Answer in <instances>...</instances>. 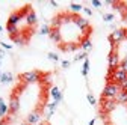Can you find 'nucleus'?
Returning <instances> with one entry per match:
<instances>
[{
	"mask_svg": "<svg viewBox=\"0 0 127 125\" xmlns=\"http://www.w3.org/2000/svg\"><path fill=\"white\" fill-rule=\"evenodd\" d=\"M120 66V57L117 51H110L109 53V71H115Z\"/></svg>",
	"mask_w": 127,
	"mask_h": 125,
	"instance_id": "nucleus-6",
	"label": "nucleus"
},
{
	"mask_svg": "<svg viewBox=\"0 0 127 125\" xmlns=\"http://www.w3.org/2000/svg\"><path fill=\"white\" fill-rule=\"evenodd\" d=\"M94 124H95V119H91L89 121V125H94Z\"/></svg>",
	"mask_w": 127,
	"mask_h": 125,
	"instance_id": "nucleus-38",
	"label": "nucleus"
},
{
	"mask_svg": "<svg viewBox=\"0 0 127 125\" xmlns=\"http://www.w3.org/2000/svg\"><path fill=\"white\" fill-rule=\"evenodd\" d=\"M8 112H9V105H6L5 100L0 98V118L6 116V113H8Z\"/></svg>",
	"mask_w": 127,
	"mask_h": 125,
	"instance_id": "nucleus-16",
	"label": "nucleus"
},
{
	"mask_svg": "<svg viewBox=\"0 0 127 125\" xmlns=\"http://www.w3.org/2000/svg\"><path fill=\"white\" fill-rule=\"evenodd\" d=\"M70 65H71V63H70V62H68V60H64V62H62V65H61V66H62L64 69H67V68H70Z\"/></svg>",
	"mask_w": 127,
	"mask_h": 125,
	"instance_id": "nucleus-32",
	"label": "nucleus"
},
{
	"mask_svg": "<svg viewBox=\"0 0 127 125\" xmlns=\"http://www.w3.org/2000/svg\"><path fill=\"white\" fill-rule=\"evenodd\" d=\"M115 101L121 104H127V90H120L118 95L115 97Z\"/></svg>",
	"mask_w": 127,
	"mask_h": 125,
	"instance_id": "nucleus-14",
	"label": "nucleus"
},
{
	"mask_svg": "<svg viewBox=\"0 0 127 125\" xmlns=\"http://www.w3.org/2000/svg\"><path fill=\"white\" fill-rule=\"evenodd\" d=\"M2 30H3V27H2V24H0V32H2Z\"/></svg>",
	"mask_w": 127,
	"mask_h": 125,
	"instance_id": "nucleus-42",
	"label": "nucleus"
},
{
	"mask_svg": "<svg viewBox=\"0 0 127 125\" xmlns=\"http://www.w3.org/2000/svg\"><path fill=\"white\" fill-rule=\"evenodd\" d=\"M77 48V45L74 42H68L67 45H64V50H67V51H74Z\"/></svg>",
	"mask_w": 127,
	"mask_h": 125,
	"instance_id": "nucleus-23",
	"label": "nucleus"
},
{
	"mask_svg": "<svg viewBox=\"0 0 127 125\" xmlns=\"http://www.w3.org/2000/svg\"><path fill=\"white\" fill-rule=\"evenodd\" d=\"M120 68H123L124 71H127V57H126V59L121 62V63H120Z\"/></svg>",
	"mask_w": 127,
	"mask_h": 125,
	"instance_id": "nucleus-30",
	"label": "nucleus"
},
{
	"mask_svg": "<svg viewBox=\"0 0 127 125\" xmlns=\"http://www.w3.org/2000/svg\"><path fill=\"white\" fill-rule=\"evenodd\" d=\"M24 18H26V23H27L29 26H35V24L38 23V17H36V14H35L33 11H29V12L24 15Z\"/></svg>",
	"mask_w": 127,
	"mask_h": 125,
	"instance_id": "nucleus-11",
	"label": "nucleus"
},
{
	"mask_svg": "<svg viewBox=\"0 0 127 125\" xmlns=\"http://www.w3.org/2000/svg\"><path fill=\"white\" fill-rule=\"evenodd\" d=\"M71 20L74 21V24H76V27L79 29V30H86V29H89V23H88V20L86 18H83V17H79V15H71Z\"/></svg>",
	"mask_w": 127,
	"mask_h": 125,
	"instance_id": "nucleus-5",
	"label": "nucleus"
},
{
	"mask_svg": "<svg viewBox=\"0 0 127 125\" xmlns=\"http://www.w3.org/2000/svg\"><path fill=\"white\" fill-rule=\"evenodd\" d=\"M18 110H20V100L14 95L11 98V101H9V112L11 113H17Z\"/></svg>",
	"mask_w": 127,
	"mask_h": 125,
	"instance_id": "nucleus-10",
	"label": "nucleus"
},
{
	"mask_svg": "<svg viewBox=\"0 0 127 125\" xmlns=\"http://www.w3.org/2000/svg\"><path fill=\"white\" fill-rule=\"evenodd\" d=\"M0 45H2L3 50H11V44H6V42H0Z\"/></svg>",
	"mask_w": 127,
	"mask_h": 125,
	"instance_id": "nucleus-31",
	"label": "nucleus"
},
{
	"mask_svg": "<svg viewBox=\"0 0 127 125\" xmlns=\"http://www.w3.org/2000/svg\"><path fill=\"white\" fill-rule=\"evenodd\" d=\"M0 65H2V60H0Z\"/></svg>",
	"mask_w": 127,
	"mask_h": 125,
	"instance_id": "nucleus-44",
	"label": "nucleus"
},
{
	"mask_svg": "<svg viewBox=\"0 0 127 125\" xmlns=\"http://www.w3.org/2000/svg\"><path fill=\"white\" fill-rule=\"evenodd\" d=\"M12 80H14V75L11 72H3L2 79H0V82H2V83H11Z\"/></svg>",
	"mask_w": 127,
	"mask_h": 125,
	"instance_id": "nucleus-19",
	"label": "nucleus"
},
{
	"mask_svg": "<svg viewBox=\"0 0 127 125\" xmlns=\"http://www.w3.org/2000/svg\"><path fill=\"white\" fill-rule=\"evenodd\" d=\"M110 79L114 80V83H117V84H121L124 80H127V71H124L123 68H117L114 72H112V75H110Z\"/></svg>",
	"mask_w": 127,
	"mask_h": 125,
	"instance_id": "nucleus-4",
	"label": "nucleus"
},
{
	"mask_svg": "<svg viewBox=\"0 0 127 125\" xmlns=\"http://www.w3.org/2000/svg\"><path fill=\"white\" fill-rule=\"evenodd\" d=\"M50 39L53 42H62V32H61V29H52V32H50Z\"/></svg>",
	"mask_w": 127,
	"mask_h": 125,
	"instance_id": "nucleus-13",
	"label": "nucleus"
},
{
	"mask_svg": "<svg viewBox=\"0 0 127 125\" xmlns=\"http://www.w3.org/2000/svg\"><path fill=\"white\" fill-rule=\"evenodd\" d=\"M85 59H88V53H79L74 57V60H85Z\"/></svg>",
	"mask_w": 127,
	"mask_h": 125,
	"instance_id": "nucleus-25",
	"label": "nucleus"
},
{
	"mask_svg": "<svg viewBox=\"0 0 127 125\" xmlns=\"http://www.w3.org/2000/svg\"><path fill=\"white\" fill-rule=\"evenodd\" d=\"M120 90H121L120 84H117V83H114V82H110V83H107V84L104 86L101 95H103V98H115V97L118 95Z\"/></svg>",
	"mask_w": 127,
	"mask_h": 125,
	"instance_id": "nucleus-1",
	"label": "nucleus"
},
{
	"mask_svg": "<svg viewBox=\"0 0 127 125\" xmlns=\"http://www.w3.org/2000/svg\"><path fill=\"white\" fill-rule=\"evenodd\" d=\"M39 119H41V112L39 110H33L32 113L27 115V124H30V125H36L39 122Z\"/></svg>",
	"mask_w": 127,
	"mask_h": 125,
	"instance_id": "nucleus-8",
	"label": "nucleus"
},
{
	"mask_svg": "<svg viewBox=\"0 0 127 125\" xmlns=\"http://www.w3.org/2000/svg\"><path fill=\"white\" fill-rule=\"evenodd\" d=\"M6 30H8V33L11 35V38L18 36V33H20V29H18L17 26H12V24H8V26H6Z\"/></svg>",
	"mask_w": 127,
	"mask_h": 125,
	"instance_id": "nucleus-15",
	"label": "nucleus"
},
{
	"mask_svg": "<svg viewBox=\"0 0 127 125\" xmlns=\"http://www.w3.org/2000/svg\"><path fill=\"white\" fill-rule=\"evenodd\" d=\"M50 5H52V6H58V2H55V0H52V2H50Z\"/></svg>",
	"mask_w": 127,
	"mask_h": 125,
	"instance_id": "nucleus-36",
	"label": "nucleus"
},
{
	"mask_svg": "<svg viewBox=\"0 0 127 125\" xmlns=\"http://www.w3.org/2000/svg\"><path fill=\"white\" fill-rule=\"evenodd\" d=\"M0 125H5V121L3 119H0Z\"/></svg>",
	"mask_w": 127,
	"mask_h": 125,
	"instance_id": "nucleus-39",
	"label": "nucleus"
},
{
	"mask_svg": "<svg viewBox=\"0 0 127 125\" xmlns=\"http://www.w3.org/2000/svg\"><path fill=\"white\" fill-rule=\"evenodd\" d=\"M50 32H52V27L47 26V24L39 29V33H41V35H50Z\"/></svg>",
	"mask_w": 127,
	"mask_h": 125,
	"instance_id": "nucleus-22",
	"label": "nucleus"
},
{
	"mask_svg": "<svg viewBox=\"0 0 127 125\" xmlns=\"http://www.w3.org/2000/svg\"><path fill=\"white\" fill-rule=\"evenodd\" d=\"M47 57H49L50 60H53V62H58L59 60V56L56 53H49V54H47Z\"/></svg>",
	"mask_w": 127,
	"mask_h": 125,
	"instance_id": "nucleus-27",
	"label": "nucleus"
},
{
	"mask_svg": "<svg viewBox=\"0 0 127 125\" xmlns=\"http://www.w3.org/2000/svg\"><path fill=\"white\" fill-rule=\"evenodd\" d=\"M91 5L94 6V8H101V5H103V2H100V0H92V2H91Z\"/></svg>",
	"mask_w": 127,
	"mask_h": 125,
	"instance_id": "nucleus-29",
	"label": "nucleus"
},
{
	"mask_svg": "<svg viewBox=\"0 0 127 125\" xmlns=\"http://www.w3.org/2000/svg\"><path fill=\"white\" fill-rule=\"evenodd\" d=\"M3 57H5V50H3V48H0V60H2Z\"/></svg>",
	"mask_w": 127,
	"mask_h": 125,
	"instance_id": "nucleus-35",
	"label": "nucleus"
},
{
	"mask_svg": "<svg viewBox=\"0 0 127 125\" xmlns=\"http://www.w3.org/2000/svg\"><path fill=\"white\" fill-rule=\"evenodd\" d=\"M2 75H3V72H2V71H0V79H2Z\"/></svg>",
	"mask_w": 127,
	"mask_h": 125,
	"instance_id": "nucleus-41",
	"label": "nucleus"
},
{
	"mask_svg": "<svg viewBox=\"0 0 127 125\" xmlns=\"http://www.w3.org/2000/svg\"><path fill=\"white\" fill-rule=\"evenodd\" d=\"M14 41H15V44H18V45H23L26 41H24V38H21V36H15V38H12Z\"/></svg>",
	"mask_w": 127,
	"mask_h": 125,
	"instance_id": "nucleus-28",
	"label": "nucleus"
},
{
	"mask_svg": "<svg viewBox=\"0 0 127 125\" xmlns=\"http://www.w3.org/2000/svg\"><path fill=\"white\" fill-rule=\"evenodd\" d=\"M89 66H91L89 60L85 59V60H83V65H82V75H83V77H88V74H89Z\"/></svg>",
	"mask_w": 127,
	"mask_h": 125,
	"instance_id": "nucleus-18",
	"label": "nucleus"
},
{
	"mask_svg": "<svg viewBox=\"0 0 127 125\" xmlns=\"http://www.w3.org/2000/svg\"><path fill=\"white\" fill-rule=\"evenodd\" d=\"M20 125H30V124H27V122H24V124H20Z\"/></svg>",
	"mask_w": 127,
	"mask_h": 125,
	"instance_id": "nucleus-40",
	"label": "nucleus"
},
{
	"mask_svg": "<svg viewBox=\"0 0 127 125\" xmlns=\"http://www.w3.org/2000/svg\"><path fill=\"white\" fill-rule=\"evenodd\" d=\"M101 107H103V110H104L106 113H109V112H112L114 108L117 107V101H115V98H103Z\"/></svg>",
	"mask_w": 127,
	"mask_h": 125,
	"instance_id": "nucleus-7",
	"label": "nucleus"
},
{
	"mask_svg": "<svg viewBox=\"0 0 127 125\" xmlns=\"http://www.w3.org/2000/svg\"><path fill=\"white\" fill-rule=\"evenodd\" d=\"M50 95L53 97V101H58V103L62 101V92H61V89L58 86H52L50 87Z\"/></svg>",
	"mask_w": 127,
	"mask_h": 125,
	"instance_id": "nucleus-12",
	"label": "nucleus"
},
{
	"mask_svg": "<svg viewBox=\"0 0 127 125\" xmlns=\"http://www.w3.org/2000/svg\"><path fill=\"white\" fill-rule=\"evenodd\" d=\"M80 47L83 50H91L92 48V42H91V39L89 38H85L82 42H80Z\"/></svg>",
	"mask_w": 127,
	"mask_h": 125,
	"instance_id": "nucleus-20",
	"label": "nucleus"
},
{
	"mask_svg": "<svg viewBox=\"0 0 127 125\" xmlns=\"http://www.w3.org/2000/svg\"><path fill=\"white\" fill-rule=\"evenodd\" d=\"M124 20H126V21H127V15H126V17H124Z\"/></svg>",
	"mask_w": 127,
	"mask_h": 125,
	"instance_id": "nucleus-43",
	"label": "nucleus"
},
{
	"mask_svg": "<svg viewBox=\"0 0 127 125\" xmlns=\"http://www.w3.org/2000/svg\"><path fill=\"white\" fill-rule=\"evenodd\" d=\"M23 17H24L23 12H14V14H11V15H9V18H8V24L17 26V24L21 21V18H23Z\"/></svg>",
	"mask_w": 127,
	"mask_h": 125,
	"instance_id": "nucleus-9",
	"label": "nucleus"
},
{
	"mask_svg": "<svg viewBox=\"0 0 127 125\" xmlns=\"http://www.w3.org/2000/svg\"><path fill=\"white\" fill-rule=\"evenodd\" d=\"M21 82L23 83H36L39 79H41V74L38 71H29V72H24L21 74Z\"/></svg>",
	"mask_w": 127,
	"mask_h": 125,
	"instance_id": "nucleus-3",
	"label": "nucleus"
},
{
	"mask_svg": "<svg viewBox=\"0 0 127 125\" xmlns=\"http://www.w3.org/2000/svg\"><path fill=\"white\" fill-rule=\"evenodd\" d=\"M120 87H121V90H127V80H124V82L120 84Z\"/></svg>",
	"mask_w": 127,
	"mask_h": 125,
	"instance_id": "nucleus-33",
	"label": "nucleus"
},
{
	"mask_svg": "<svg viewBox=\"0 0 127 125\" xmlns=\"http://www.w3.org/2000/svg\"><path fill=\"white\" fill-rule=\"evenodd\" d=\"M114 8L117 9V11H120L124 17L127 15V5L126 3H118V2H115V5H114Z\"/></svg>",
	"mask_w": 127,
	"mask_h": 125,
	"instance_id": "nucleus-17",
	"label": "nucleus"
},
{
	"mask_svg": "<svg viewBox=\"0 0 127 125\" xmlns=\"http://www.w3.org/2000/svg\"><path fill=\"white\" fill-rule=\"evenodd\" d=\"M82 11H83V12H85V14H86V15H92V11H91V9H89V8H83V9H82Z\"/></svg>",
	"mask_w": 127,
	"mask_h": 125,
	"instance_id": "nucleus-34",
	"label": "nucleus"
},
{
	"mask_svg": "<svg viewBox=\"0 0 127 125\" xmlns=\"http://www.w3.org/2000/svg\"><path fill=\"white\" fill-rule=\"evenodd\" d=\"M86 98H88V103H89L91 105H95V104H97V100H95V97L92 95V93H88Z\"/></svg>",
	"mask_w": 127,
	"mask_h": 125,
	"instance_id": "nucleus-24",
	"label": "nucleus"
},
{
	"mask_svg": "<svg viewBox=\"0 0 127 125\" xmlns=\"http://www.w3.org/2000/svg\"><path fill=\"white\" fill-rule=\"evenodd\" d=\"M103 20H104L106 23H110V21L114 20V14H104V15H103Z\"/></svg>",
	"mask_w": 127,
	"mask_h": 125,
	"instance_id": "nucleus-26",
	"label": "nucleus"
},
{
	"mask_svg": "<svg viewBox=\"0 0 127 125\" xmlns=\"http://www.w3.org/2000/svg\"><path fill=\"white\" fill-rule=\"evenodd\" d=\"M126 38H127L126 29H114V32L109 35V41H110V44H114V45L123 42Z\"/></svg>",
	"mask_w": 127,
	"mask_h": 125,
	"instance_id": "nucleus-2",
	"label": "nucleus"
},
{
	"mask_svg": "<svg viewBox=\"0 0 127 125\" xmlns=\"http://www.w3.org/2000/svg\"><path fill=\"white\" fill-rule=\"evenodd\" d=\"M36 125H49V124H47V122H38Z\"/></svg>",
	"mask_w": 127,
	"mask_h": 125,
	"instance_id": "nucleus-37",
	"label": "nucleus"
},
{
	"mask_svg": "<svg viewBox=\"0 0 127 125\" xmlns=\"http://www.w3.org/2000/svg\"><path fill=\"white\" fill-rule=\"evenodd\" d=\"M82 9H83V6L79 5V3H71L70 5V11H73V12H80Z\"/></svg>",
	"mask_w": 127,
	"mask_h": 125,
	"instance_id": "nucleus-21",
	"label": "nucleus"
}]
</instances>
